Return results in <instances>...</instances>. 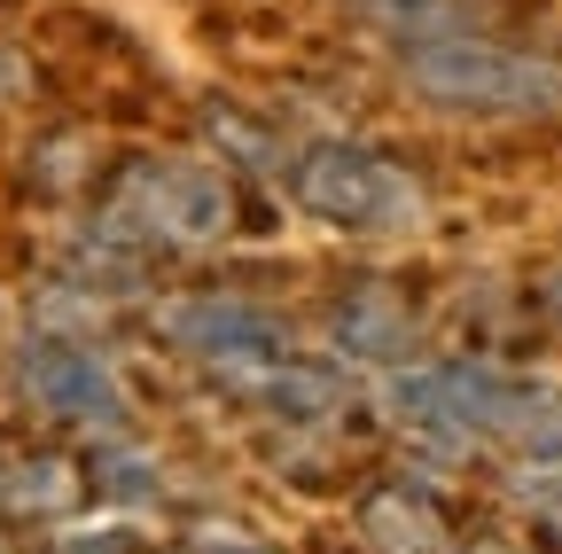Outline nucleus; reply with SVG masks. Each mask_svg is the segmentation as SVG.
<instances>
[{"instance_id":"5","label":"nucleus","mask_w":562,"mask_h":554,"mask_svg":"<svg viewBox=\"0 0 562 554\" xmlns=\"http://www.w3.org/2000/svg\"><path fill=\"white\" fill-rule=\"evenodd\" d=\"M165 343H180L188 360L203 368H258V360H290L297 343H290V320H281L273 305H250V297H227V290H211V297H172L157 313Z\"/></svg>"},{"instance_id":"9","label":"nucleus","mask_w":562,"mask_h":554,"mask_svg":"<svg viewBox=\"0 0 562 554\" xmlns=\"http://www.w3.org/2000/svg\"><path fill=\"white\" fill-rule=\"evenodd\" d=\"M368 16H383L398 39H446L476 32V0H368Z\"/></svg>"},{"instance_id":"12","label":"nucleus","mask_w":562,"mask_h":554,"mask_svg":"<svg viewBox=\"0 0 562 554\" xmlns=\"http://www.w3.org/2000/svg\"><path fill=\"white\" fill-rule=\"evenodd\" d=\"M195 554H266L250 531H227V523H195Z\"/></svg>"},{"instance_id":"10","label":"nucleus","mask_w":562,"mask_h":554,"mask_svg":"<svg viewBox=\"0 0 562 554\" xmlns=\"http://www.w3.org/2000/svg\"><path fill=\"white\" fill-rule=\"evenodd\" d=\"M0 500H9L16 516H63L70 500H79V476H70L63 461H24L0 476Z\"/></svg>"},{"instance_id":"1","label":"nucleus","mask_w":562,"mask_h":554,"mask_svg":"<svg viewBox=\"0 0 562 554\" xmlns=\"http://www.w3.org/2000/svg\"><path fill=\"white\" fill-rule=\"evenodd\" d=\"M398 71L422 102L461 110V117H554L562 110V63L484 39V32H446V39H406Z\"/></svg>"},{"instance_id":"6","label":"nucleus","mask_w":562,"mask_h":554,"mask_svg":"<svg viewBox=\"0 0 562 554\" xmlns=\"http://www.w3.org/2000/svg\"><path fill=\"white\" fill-rule=\"evenodd\" d=\"M16 383L40 414H55V422H79V430H117L133 398L125 383L110 375L102 352H87V343H70V336H32L24 352H16Z\"/></svg>"},{"instance_id":"2","label":"nucleus","mask_w":562,"mask_h":554,"mask_svg":"<svg viewBox=\"0 0 562 554\" xmlns=\"http://www.w3.org/2000/svg\"><path fill=\"white\" fill-rule=\"evenodd\" d=\"M235 227V188L195 157H140L102 195V242L110 250H203Z\"/></svg>"},{"instance_id":"3","label":"nucleus","mask_w":562,"mask_h":554,"mask_svg":"<svg viewBox=\"0 0 562 554\" xmlns=\"http://www.w3.org/2000/svg\"><path fill=\"white\" fill-rule=\"evenodd\" d=\"M281 188L305 219L344 227V235H391L422 212V188L368 142H344V133H321V142H297V157L281 165Z\"/></svg>"},{"instance_id":"11","label":"nucleus","mask_w":562,"mask_h":554,"mask_svg":"<svg viewBox=\"0 0 562 554\" xmlns=\"http://www.w3.org/2000/svg\"><path fill=\"white\" fill-rule=\"evenodd\" d=\"M94 484L110 500H125V508H149L157 500V461L140 453V445H102L94 453Z\"/></svg>"},{"instance_id":"15","label":"nucleus","mask_w":562,"mask_h":554,"mask_svg":"<svg viewBox=\"0 0 562 554\" xmlns=\"http://www.w3.org/2000/svg\"><path fill=\"white\" fill-rule=\"evenodd\" d=\"M484 554H501V546H484Z\"/></svg>"},{"instance_id":"14","label":"nucleus","mask_w":562,"mask_h":554,"mask_svg":"<svg viewBox=\"0 0 562 554\" xmlns=\"http://www.w3.org/2000/svg\"><path fill=\"white\" fill-rule=\"evenodd\" d=\"M547 313H562V273H547Z\"/></svg>"},{"instance_id":"7","label":"nucleus","mask_w":562,"mask_h":554,"mask_svg":"<svg viewBox=\"0 0 562 554\" xmlns=\"http://www.w3.org/2000/svg\"><path fill=\"white\" fill-rule=\"evenodd\" d=\"M414 336H422L414 305H406V297H391L383 282H351V290L328 305V343H336L344 360L406 368V360H414Z\"/></svg>"},{"instance_id":"8","label":"nucleus","mask_w":562,"mask_h":554,"mask_svg":"<svg viewBox=\"0 0 562 554\" xmlns=\"http://www.w3.org/2000/svg\"><path fill=\"white\" fill-rule=\"evenodd\" d=\"M360 546L368 554H438L446 546V508L406 476H383L360 500Z\"/></svg>"},{"instance_id":"13","label":"nucleus","mask_w":562,"mask_h":554,"mask_svg":"<svg viewBox=\"0 0 562 554\" xmlns=\"http://www.w3.org/2000/svg\"><path fill=\"white\" fill-rule=\"evenodd\" d=\"M63 554H149L133 531H87V539H63Z\"/></svg>"},{"instance_id":"4","label":"nucleus","mask_w":562,"mask_h":554,"mask_svg":"<svg viewBox=\"0 0 562 554\" xmlns=\"http://www.w3.org/2000/svg\"><path fill=\"white\" fill-rule=\"evenodd\" d=\"M516 391L524 375L492 368V360H406L391 368L383 398L406 430L438 438V445H476V438H508L516 422Z\"/></svg>"}]
</instances>
